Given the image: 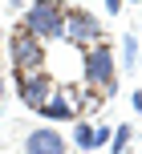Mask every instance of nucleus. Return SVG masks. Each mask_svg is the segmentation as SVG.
I'll return each mask as SVG.
<instances>
[{
    "label": "nucleus",
    "mask_w": 142,
    "mask_h": 154,
    "mask_svg": "<svg viewBox=\"0 0 142 154\" xmlns=\"http://www.w3.org/2000/svg\"><path fill=\"white\" fill-rule=\"evenodd\" d=\"M81 77H85V85H89L102 101L118 93V65H114V49H110V41H102V45L85 49V69H81Z\"/></svg>",
    "instance_id": "1"
},
{
    "label": "nucleus",
    "mask_w": 142,
    "mask_h": 154,
    "mask_svg": "<svg viewBox=\"0 0 142 154\" xmlns=\"http://www.w3.org/2000/svg\"><path fill=\"white\" fill-rule=\"evenodd\" d=\"M20 24L45 45L49 41H65V4L61 0H32Z\"/></svg>",
    "instance_id": "2"
},
{
    "label": "nucleus",
    "mask_w": 142,
    "mask_h": 154,
    "mask_svg": "<svg viewBox=\"0 0 142 154\" xmlns=\"http://www.w3.org/2000/svg\"><path fill=\"white\" fill-rule=\"evenodd\" d=\"M8 57H12V73H37L49 65V49L45 41H37L29 29H12V41H8Z\"/></svg>",
    "instance_id": "3"
},
{
    "label": "nucleus",
    "mask_w": 142,
    "mask_h": 154,
    "mask_svg": "<svg viewBox=\"0 0 142 154\" xmlns=\"http://www.w3.org/2000/svg\"><path fill=\"white\" fill-rule=\"evenodd\" d=\"M65 41H73L81 49H94L106 41V24L89 8H65Z\"/></svg>",
    "instance_id": "4"
},
{
    "label": "nucleus",
    "mask_w": 142,
    "mask_h": 154,
    "mask_svg": "<svg viewBox=\"0 0 142 154\" xmlns=\"http://www.w3.org/2000/svg\"><path fill=\"white\" fill-rule=\"evenodd\" d=\"M12 81H16V93H20V101H24L29 109H41L57 89H61V85L53 81V73H49V69H37V73H12Z\"/></svg>",
    "instance_id": "5"
},
{
    "label": "nucleus",
    "mask_w": 142,
    "mask_h": 154,
    "mask_svg": "<svg viewBox=\"0 0 142 154\" xmlns=\"http://www.w3.org/2000/svg\"><path fill=\"white\" fill-rule=\"evenodd\" d=\"M65 150H69V142L53 126H41V130H32L24 138V154H65Z\"/></svg>",
    "instance_id": "6"
},
{
    "label": "nucleus",
    "mask_w": 142,
    "mask_h": 154,
    "mask_svg": "<svg viewBox=\"0 0 142 154\" xmlns=\"http://www.w3.org/2000/svg\"><path fill=\"white\" fill-rule=\"evenodd\" d=\"M37 114L45 118V122H77V109H73V101H69V93H65V89H57L53 97L37 109Z\"/></svg>",
    "instance_id": "7"
},
{
    "label": "nucleus",
    "mask_w": 142,
    "mask_h": 154,
    "mask_svg": "<svg viewBox=\"0 0 142 154\" xmlns=\"http://www.w3.org/2000/svg\"><path fill=\"white\" fill-rule=\"evenodd\" d=\"M73 142H77L81 150H97V146H94V126H89L85 118H77V122H73Z\"/></svg>",
    "instance_id": "8"
},
{
    "label": "nucleus",
    "mask_w": 142,
    "mask_h": 154,
    "mask_svg": "<svg viewBox=\"0 0 142 154\" xmlns=\"http://www.w3.org/2000/svg\"><path fill=\"white\" fill-rule=\"evenodd\" d=\"M130 138H134V134H130V126L122 122L118 130H114V138H110V154H126V146H130Z\"/></svg>",
    "instance_id": "9"
},
{
    "label": "nucleus",
    "mask_w": 142,
    "mask_h": 154,
    "mask_svg": "<svg viewBox=\"0 0 142 154\" xmlns=\"http://www.w3.org/2000/svg\"><path fill=\"white\" fill-rule=\"evenodd\" d=\"M122 61H126V65L138 61V37H126V41H122Z\"/></svg>",
    "instance_id": "10"
},
{
    "label": "nucleus",
    "mask_w": 142,
    "mask_h": 154,
    "mask_svg": "<svg viewBox=\"0 0 142 154\" xmlns=\"http://www.w3.org/2000/svg\"><path fill=\"white\" fill-rule=\"evenodd\" d=\"M110 138H114V134H110V126H97V130H94V146H106Z\"/></svg>",
    "instance_id": "11"
},
{
    "label": "nucleus",
    "mask_w": 142,
    "mask_h": 154,
    "mask_svg": "<svg viewBox=\"0 0 142 154\" xmlns=\"http://www.w3.org/2000/svg\"><path fill=\"white\" fill-rule=\"evenodd\" d=\"M122 4H126V0H106V8H110V16H114V12H122Z\"/></svg>",
    "instance_id": "12"
},
{
    "label": "nucleus",
    "mask_w": 142,
    "mask_h": 154,
    "mask_svg": "<svg viewBox=\"0 0 142 154\" xmlns=\"http://www.w3.org/2000/svg\"><path fill=\"white\" fill-rule=\"evenodd\" d=\"M130 101H134V109H138V114H142V93H134V97H130Z\"/></svg>",
    "instance_id": "13"
},
{
    "label": "nucleus",
    "mask_w": 142,
    "mask_h": 154,
    "mask_svg": "<svg viewBox=\"0 0 142 154\" xmlns=\"http://www.w3.org/2000/svg\"><path fill=\"white\" fill-rule=\"evenodd\" d=\"M0 97H4V77H0Z\"/></svg>",
    "instance_id": "14"
},
{
    "label": "nucleus",
    "mask_w": 142,
    "mask_h": 154,
    "mask_svg": "<svg viewBox=\"0 0 142 154\" xmlns=\"http://www.w3.org/2000/svg\"><path fill=\"white\" fill-rule=\"evenodd\" d=\"M134 4H142V0H134Z\"/></svg>",
    "instance_id": "15"
}]
</instances>
